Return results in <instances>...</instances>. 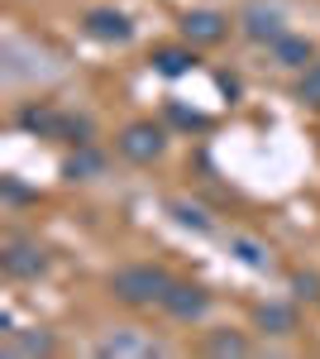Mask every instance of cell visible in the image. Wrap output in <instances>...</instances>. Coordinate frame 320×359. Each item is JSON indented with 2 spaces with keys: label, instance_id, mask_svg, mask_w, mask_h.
<instances>
[{
  "label": "cell",
  "instance_id": "15",
  "mask_svg": "<svg viewBox=\"0 0 320 359\" xmlns=\"http://www.w3.org/2000/svg\"><path fill=\"white\" fill-rule=\"evenodd\" d=\"M206 350H211V355H249V340H244V335H211Z\"/></svg>",
  "mask_w": 320,
  "mask_h": 359
},
{
  "label": "cell",
  "instance_id": "17",
  "mask_svg": "<svg viewBox=\"0 0 320 359\" xmlns=\"http://www.w3.org/2000/svg\"><path fill=\"white\" fill-rule=\"evenodd\" d=\"M101 168V158H72L67 163V177H81V172H96Z\"/></svg>",
  "mask_w": 320,
  "mask_h": 359
},
{
  "label": "cell",
  "instance_id": "6",
  "mask_svg": "<svg viewBox=\"0 0 320 359\" xmlns=\"http://www.w3.org/2000/svg\"><path fill=\"white\" fill-rule=\"evenodd\" d=\"M244 29H249V39H258V43L282 39V20H277V10H263V5H249V10H244Z\"/></svg>",
  "mask_w": 320,
  "mask_h": 359
},
{
  "label": "cell",
  "instance_id": "5",
  "mask_svg": "<svg viewBox=\"0 0 320 359\" xmlns=\"http://www.w3.org/2000/svg\"><path fill=\"white\" fill-rule=\"evenodd\" d=\"M86 34H91V39H106V43H130L134 29L120 10H91V15H86Z\"/></svg>",
  "mask_w": 320,
  "mask_h": 359
},
{
  "label": "cell",
  "instance_id": "13",
  "mask_svg": "<svg viewBox=\"0 0 320 359\" xmlns=\"http://www.w3.org/2000/svg\"><path fill=\"white\" fill-rule=\"evenodd\" d=\"M296 101H301V106H316V111H320V57H316V62H306L301 86H296Z\"/></svg>",
  "mask_w": 320,
  "mask_h": 359
},
{
  "label": "cell",
  "instance_id": "9",
  "mask_svg": "<svg viewBox=\"0 0 320 359\" xmlns=\"http://www.w3.org/2000/svg\"><path fill=\"white\" fill-rule=\"evenodd\" d=\"M272 57H277L282 67H306V57H311V39L282 34V39H272Z\"/></svg>",
  "mask_w": 320,
  "mask_h": 359
},
{
  "label": "cell",
  "instance_id": "16",
  "mask_svg": "<svg viewBox=\"0 0 320 359\" xmlns=\"http://www.w3.org/2000/svg\"><path fill=\"white\" fill-rule=\"evenodd\" d=\"M15 350H20V355H48V350H53V340H48V335H29V340H20Z\"/></svg>",
  "mask_w": 320,
  "mask_h": 359
},
{
  "label": "cell",
  "instance_id": "7",
  "mask_svg": "<svg viewBox=\"0 0 320 359\" xmlns=\"http://www.w3.org/2000/svg\"><path fill=\"white\" fill-rule=\"evenodd\" d=\"M5 273H10V278H34V273H43V249H34V245H10V254H5Z\"/></svg>",
  "mask_w": 320,
  "mask_h": 359
},
{
  "label": "cell",
  "instance_id": "12",
  "mask_svg": "<svg viewBox=\"0 0 320 359\" xmlns=\"http://www.w3.org/2000/svg\"><path fill=\"white\" fill-rule=\"evenodd\" d=\"M258 321H263L272 335H292L296 331V311H292V306H263Z\"/></svg>",
  "mask_w": 320,
  "mask_h": 359
},
{
  "label": "cell",
  "instance_id": "1",
  "mask_svg": "<svg viewBox=\"0 0 320 359\" xmlns=\"http://www.w3.org/2000/svg\"><path fill=\"white\" fill-rule=\"evenodd\" d=\"M110 287H115V297L120 302H162L167 297V287H172V278L162 273V269H153V264H134V269H120V273L110 278Z\"/></svg>",
  "mask_w": 320,
  "mask_h": 359
},
{
  "label": "cell",
  "instance_id": "2",
  "mask_svg": "<svg viewBox=\"0 0 320 359\" xmlns=\"http://www.w3.org/2000/svg\"><path fill=\"white\" fill-rule=\"evenodd\" d=\"M162 149H167V135H162V125H153V120H134V125L120 130V154L134 158V163H153Z\"/></svg>",
  "mask_w": 320,
  "mask_h": 359
},
{
  "label": "cell",
  "instance_id": "8",
  "mask_svg": "<svg viewBox=\"0 0 320 359\" xmlns=\"http://www.w3.org/2000/svg\"><path fill=\"white\" fill-rule=\"evenodd\" d=\"M96 355L106 359H125V355H158V345L153 340H144V335H110L96 345Z\"/></svg>",
  "mask_w": 320,
  "mask_h": 359
},
{
  "label": "cell",
  "instance_id": "11",
  "mask_svg": "<svg viewBox=\"0 0 320 359\" xmlns=\"http://www.w3.org/2000/svg\"><path fill=\"white\" fill-rule=\"evenodd\" d=\"M230 249L239 254L249 269H272V254H267L258 240H249V235H230Z\"/></svg>",
  "mask_w": 320,
  "mask_h": 359
},
{
  "label": "cell",
  "instance_id": "10",
  "mask_svg": "<svg viewBox=\"0 0 320 359\" xmlns=\"http://www.w3.org/2000/svg\"><path fill=\"white\" fill-rule=\"evenodd\" d=\"M153 67H158L162 77H182V72L196 67V53H191V48H158V53H153Z\"/></svg>",
  "mask_w": 320,
  "mask_h": 359
},
{
  "label": "cell",
  "instance_id": "3",
  "mask_svg": "<svg viewBox=\"0 0 320 359\" xmlns=\"http://www.w3.org/2000/svg\"><path fill=\"white\" fill-rule=\"evenodd\" d=\"M162 306H167L177 321H201V316L211 311V292H206V287H191V283H172L167 297H162Z\"/></svg>",
  "mask_w": 320,
  "mask_h": 359
},
{
  "label": "cell",
  "instance_id": "4",
  "mask_svg": "<svg viewBox=\"0 0 320 359\" xmlns=\"http://www.w3.org/2000/svg\"><path fill=\"white\" fill-rule=\"evenodd\" d=\"M225 34H230V20L220 10H191L182 20V39L187 43H220Z\"/></svg>",
  "mask_w": 320,
  "mask_h": 359
},
{
  "label": "cell",
  "instance_id": "18",
  "mask_svg": "<svg viewBox=\"0 0 320 359\" xmlns=\"http://www.w3.org/2000/svg\"><path fill=\"white\" fill-rule=\"evenodd\" d=\"M316 287H320L316 278H306V273H296V292H301V297H320Z\"/></svg>",
  "mask_w": 320,
  "mask_h": 359
},
{
  "label": "cell",
  "instance_id": "14",
  "mask_svg": "<svg viewBox=\"0 0 320 359\" xmlns=\"http://www.w3.org/2000/svg\"><path fill=\"white\" fill-rule=\"evenodd\" d=\"M172 216L182 225H191V230H211V216H206L196 201H172Z\"/></svg>",
  "mask_w": 320,
  "mask_h": 359
}]
</instances>
